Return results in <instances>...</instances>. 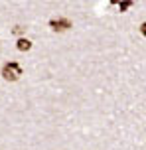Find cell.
<instances>
[{
	"label": "cell",
	"mask_w": 146,
	"mask_h": 150,
	"mask_svg": "<svg viewBox=\"0 0 146 150\" xmlns=\"http://www.w3.org/2000/svg\"><path fill=\"white\" fill-rule=\"evenodd\" d=\"M20 75H22V67H20L16 61H10V63H6V65L2 67V77H4L6 81H16Z\"/></svg>",
	"instance_id": "cell-1"
},
{
	"label": "cell",
	"mask_w": 146,
	"mask_h": 150,
	"mask_svg": "<svg viewBox=\"0 0 146 150\" xmlns=\"http://www.w3.org/2000/svg\"><path fill=\"white\" fill-rule=\"evenodd\" d=\"M49 26H51L55 32H63V30H69V28H71V22H69V20H65V18H57V20H51Z\"/></svg>",
	"instance_id": "cell-2"
},
{
	"label": "cell",
	"mask_w": 146,
	"mask_h": 150,
	"mask_svg": "<svg viewBox=\"0 0 146 150\" xmlns=\"http://www.w3.org/2000/svg\"><path fill=\"white\" fill-rule=\"evenodd\" d=\"M16 47H18L20 52H28V50L32 47V42H30V40H26V38H20L18 44H16Z\"/></svg>",
	"instance_id": "cell-3"
},
{
	"label": "cell",
	"mask_w": 146,
	"mask_h": 150,
	"mask_svg": "<svg viewBox=\"0 0 146 150\" xmlns=\"http://www.w3.org/2000/svg\"><path fill=\"white\" fill-rule=\"evenodd\" d=\"M130 6H132V2H130V0H126V2H121V4H118V8H121V12H124V10H128Z\"/></svg>",
	"instance_id": "cell-4"
},
{
	"label": "cell",
	"mask_w": 146,
	"mask_h": 150,
	"mask_svg": "<svg viewBox=\"0 0 146 150\" xmlns=\"http://www.w3.org/2000/svg\"><path fill=\"white\" fill-rule=\"evenodd\" d=\"M140 34L146 38V22H144V24H140Z\"/></svg>",
	"instance_id": "cell-5"
}]
</instances>
